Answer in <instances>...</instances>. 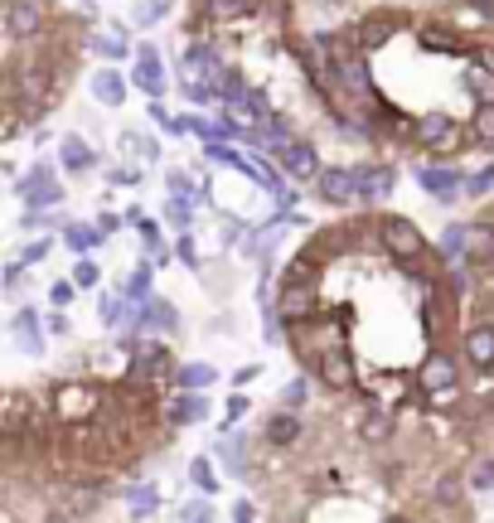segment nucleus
Returning a JSON list of instances; mask_svg holds the SVG:
<instances>
[{"instance_id": "1", "label": "nucleus", "mask_w": 494, "mask_h": 523, "mask_svg": "<svg viewBox=\"0 0 494 523\" xmlns=\"http://www.w3.org/2000/svg\"><path fill=\"white\" fill-rule=\"evenodd\" d=\"M34 402L30 392H0V441H20L34 431Z\"/></svg>"}, {"instance_id": "2", "label": "nucleus", "mask_w": 494, "mask_h": 523, "mask_svg": "<svg viewBox=\"0 0 494 523\" xmlns=\"http://www.w3.org/2000/svg\"><path fill=\"white\" fill-rule=\"evenodd\" d=\"M378 237H383V247H388L398 262H417L421 252H427V243H421V233H417V223H407V218H383V223H378Z\"/></svg>"}, {"instance_id": "3", "label": "nucleus", "mask_w": 494, "mask_h": 523, "mask_svg": "<svg viewBox=\"0 0 494 523\" xmlns=\"http://www.w3.org/2000/svg\"><path fill=\"white\" fill-rule=\"evenodd\" d=\"M15 194H20V199H24V204H30V208H53V204H63V189H59V175H53V169H49V165H34V169H30V175H24V179H20V185H15Z\"/></svg>"}, {"instance_id": "4", "label": "nucleus", "mask_w": 494, "mask_h": 523, "mask_svg": "<svg viewBox=\"0 0 494 523\" xmlns=\"http://www.w3.org/2000/svg\"><path fill=\"white\" fill-rule=\"evenodd\" d=\"M0 24H5V39H34L39 30H44V5L39 0H5V15H0Z\"/></svg>"}, {"instance_id": "5", "label": "nucleus", "mask_w": 494, "mask_h": 523, "mask_svg": "<svg viewBox=\"0 0 494 523\" xmlns=\"http://www.w3.org/2000/svg\"><path fill=\"white\" fill-rule=\"evenodd\" d=\"M412 136H417V146H427V150H436V155H446V150L460 140L456 121H450L446 111H427V117H417Z\"/></svg>"}, {"instance_id": "6", "label": "nucleus", "mask_w": 494, "mask_h": 523, "mask_svg": "<svg viewBox=\"0 0 494 523\" xmlns=\"http://www.w3.org/2000/svg\"><path fill=\"white\" fill-rule=\"evenodd\" d=\"M315 369H320V378H324V383H330L334 392L354 388V363H349V354H344V344H330V349H320Z\"/></svg>"}, {"instance_id": "7", "label": "nucleus", "mask_w": 494, "mask_h": 523, "mask_svg": "<svg viewBox=\"0 0 494 523\" xmlns=\"http://www.w3.org/2000/svg\"><path fill=\"white\" fill-rule=\"evenodd\" d=\"M417 179L427 185L431 199H441V204H450V199L460 194V185H465L456 165H421V169H417Z\"/></svg>"}, {"instance_id": "8", "label": "nucleus", "mask_w": 494, "mask_h": 523, "mask_svg": "<svg viewBox=\"0 0 494 523\" xmlns=\"http://www.w3.org/2000/svg\"><path fill=\"white\" fill-rule=\"evenodd\" d=\"M417 383L427 388V392H446L450 383H456V359H450L446 349H431L427 363L417 369Z\"/></svg>"}, {"instance_id": "9", "label": "nucleus", "mask_w": 494, "mask_h": 523, "mask_svg": "<svg viewBox=\"0 0 494 523\" xmlns=\"http://www.w3.org/2000/svg\"><path fill=\"white\" fill-rule=\"evenodd\" d=\"M388 189H392V165H359V169H354V194H359V204L383 199Z\"/></svg>"}, {"instance_id": "10", "label": "nucleus", "mask_w": 494, "mask_h": 523, "mask_svg": "<svg viewBox=\"0 0 494 523\" xmlns=\"http://www.w3.org/2000/svg\"><path fill=\"white\" fill-rule=\"evenodd\" d=\"M320 199L324 204H354V169H320Z\"/></svg>"}, {"instance_id": "11", "label": "nucleus", "mask_w": 494, "mask_h": 523, "mask_svg": "<svg viewBox=\"0 0 494 523\" xmlns=\"http://www.w3.org/2000/svg\"><path fill=\"white\" fill-rule=\"evenodd\" d=\"M281 165H286L295 179H320V155H315V146H305V140H286Z\"/></svg>"}, {"instance_id": "12", "label": "nucleus", "mask_w": 494, "mask_h": 523, "mask_svg": "<svg viewBox=\"0 0 494 523\" xmlns=\"http://www.w3.org/2000/svg\"><path fill=\"white\" fill-rule=\"evenodd\" d=\"M136 88L146 97H165V73H160V53H155L150 44L136 53Z\"/></svg>"}, {"instance_id": "13", "label": "nucleus", "mask_w": 494, "mask_h": 523, "mask_svg": "<svg viewBox=\"0 0 494 523\" xmlns=\"http://www.w3.org/2000/svg\"><path fill=\"white\" fill-rule=\"evenodd\" d=\"M218 68H223V63H218V53L208 49V44H189L185 53H179V73H185V78H204V82H208Z\"/></svg>"}, {"instance_id": "14", "label": "nucleus", "mask_w": 494, "mask_h": 523, "mask_svg": "<svg viewBox=\"0 0 494 523\" xmlns=\"http://www.w3.org/2000/svg\"><path fill=\"white\" fill-rule=\"evenodd\" d=\"M10 334H15V344L24 349V354H44V330H39V315H34V310H15Z\"/></svg>"}, {"instance_id": "15", "label": "nucleus", "mask_w": 494, "mask_h": 523, "mask_svg": "<svg viewBox=\"0 0 494 523\" xmlns=\"http://www.w3.org/2000/svg\"><path fill=\"white\" fill-rule=\"evenodd\" d=\"M59 160H63V169H68V175H82V169H92V165H97V150H92L82 136H63Z\"/></svg>"}, {"instance_id": "16", "label": "nucleus", "mask_w": 494, "mask_h": 523, "mask_svg": "<svg viewBox=\"0 0 494 523\" xmlns=\"http://www.w3.org/2000/svg\"><path fill=\"white\" fill-rule=\"evenodd\" d=\"M465 359H470L475 369H494V330L489 324H479V330L465 334Z\"/></svg>"}, {"instance_id": "17", "label": "nucleus", "mask_w": 494, "mask_h": 523, "mask_svg": "<svg viewBox=\"0 0 494 523\" xmlns=\"http://www.w3.org/2000/svg\"><path fill=\"white\" fill-rule=\"evenodd\" d=\"M92 97L107 107H121L126 102V78L117 73V68H102V73H92Z\"/></svg>"}, {"instance_id": "18", "label": "nucleus", "mask_w": 494, "mask_h": 523, "mask_svg": "<svg viewBox=\"0 0 494 523\" xmlns=\"http://www.w3.org/2000/svg\"><path fill=\"white\" fill-rule=\"evenodd\" d=\"M392 30H398V15H373V20H363L359 24V49H378V44H388Z\"/></svg>"}, {"instance_id": "19", "label": "nucleus", "mask_w": 494, "mask_h": 523, "mask_svg": "<svg viewBox=\"0 0 494 523\" xmlns=\"http://www.w3.org/2000/svg\"><path fill=\"white\" fill-rule=\"evenodd\" d=\"M175 383L185 388V392H204L208 383H218V373L208 369V363H179V369H175Z\"/></svg>"}, {"instance_id": "20", "label": "nucleus", "mask_w": 494, "mask_h": 523, "mask_svg": "<svg viewBox=\"0 0 494 523\" xmlns=\"http://www.w3.org/2000/svg\"><path fill=\"white\" fill-rule=\"evenodd\" d=\"M53 402H59V417H68V421L92 412V392L88 388H59V398H53Z\"/></svg>"}, {"instance_id": "21", "label": "nucleus", "mask_w": 494, "mask_h": 523, "mask_svg": "<svg viewBox=\"0 0 494 523\" xmlns=\"http://www.w3.org/2000/svg\"><path fill=\"white\" fill-rule=\"evenodd\" d=\"M208 417V402L199 398V392H189V398H179L175 407H170V421L175 427H194V421H204Z\"/></svg>"}, {"instance_id": "22", "label": "nucleus", "mask_w": 494, "mask_h": 523, "mask_svg": "<svg viewBox=\"0 0 494 523\" xmlns=\"http://www.w3.org/2000/svg\"><path fill=\"white\" fill-rule=\"evenodd\" d=\"M295 436H301V421L291 417V407H286V412H276L272 421H266V441H272V446H291Z\"/></svg>"}, {"instance_id": "23", "label": "nucleus", "mask_w": 494, "mask_h": 523, "mask_svg": "<svg viewBox=\"0 0 494 523\" xmlns=\"http://www.w3.org/2000/svg\"><path fill=\"white\" fill-rule=\"evenodd\" d=\"M465 257L470 262H489L494 257V233L485 223H470V237H465Z\"/></svg>"}, {"instance_id": "24", "label": "nucleus", "mask_w": 494, "mask_h": 523, "mask_svg": "<svg viewBox=\"0 0 494 523\" xmlns=\"http://www.w3.org/2000/svg\"><path fill=\"white\" fill-rule=\"evenodd\" d=\"M208 20H237V15H252L257 0H204Z\"/></svg>"}, {"instance_id": "25", "label": "nucleus", "mask_w": 494, "mask_h": 523, "mask_svg": "<svg viewBox=\"0 0 494 523\" xmlns=\"http://www.w3.org/2000/svg\"><path fill=\"white\" fill-rule=\"evenodd\" d=\"M63 243L73 247V252H92L97 243H102V233H97V223L88 228V223H68L63 228Z\"/></svg>"}, {"instance_id": "26", "label": "nucleus", "mask_w": 494, "mask_h": 523, "mask_svg": "<svg viewBox=\"0 0 494 523\" xmlns=\"http://www.w3.org/2000/svg\"><path fill=\"white\" fill-rule=\"evenodd\" d=\"M131 305L136 301H126V291H117V295H102L97 315H102V324H121V320H131Z\"/></svg>"}, {"instance_id": "27", "label": "nucleus", "mask_w": 494, "mask_h": 523, "mask_svg": "<svg viewBox=\"0 0 494 523\" xmlns=\"http://www.w3.org/2000/svg\"><path fill=\"white\" fill-rule=\"evenodd\" d=\"M150 276H155V266H150V262H140L136 272H131V276L121 281L126 301H146V295H150Z\"/></svg>"}, {"instance_id": "28", "label": "nucleus", "mask_w": 494, "mask_h": 523, "mask_svg": "<svg viewBox=\"0 0 494 523\" xmlns=\"http://www.w3.org/2000/svg\"><path fill=\"white\" fill-rule=\"evenodd\" d=\"M465 237H470V223H450V228L441 233V257H465Z\"/></svg>"}, {"instance_id": "29", "label": "nucleus", "mask_w": 494, "mask_h": 523, "mask_svg": "<svg viewBox=\"0 0 494 523\" xmlns=\"http://www.w3.org/2000/svg\"><path fill=\"white\" fill-rule=\"evenodd\" d=\"M121 150L131 155V160H155V155H160V146H155V140H146L140 131H121Z\"/></svg>"}, {"instance_id": "30", "label": "nucleus", "mask_w": 494, "mask_h": 523, "mask_svg": "<svg viewBox=\"0 0 494 523\" xmlns=\"http://www.w3.org/2000/svg\"><path fill=\"white\" fill-rule=\"evenodd\" d=\"M126 499H131V514L140 518V514H155V504H160V494H155V485H146V489H126Z\"/></svg>"}, {"instance_id": "31", "label": "nucleus", "mask_w": 494, "mask_h": 523, "mask_svg": "<svg viewBox=\"0 0 494 523\" xmlns=\"http://www.w3.org/2000/svg\"><path fill=\"white\" fill-rule=\"evenodd\" d=\"M165 185H170V199H179V204L194 199V179L185 175V169H170V175H165Z\"/></svg>"}, {"instance_id": "32", "label": "nucleus", "mask_w": 494, "mask_h": 523, "mask_svg": "<svg viewBox=\"0 0 494 523\" xmlns=\"http://www.w3.org/2000/svg\"><path fill=\"white\" fill-rule=\"evenodd\" d=\"M97 281H102V266H97L88 252H82L78 266H73V286H97Z\"/></svg>"}, {"instance_id": "33", "label": "nucleus", "mask_w": 494, "mask_h": 523, "mask_svg": "<svg viewBox=\"0 0 494 523\" xmlns=\"http://www.w3.org/2000/svg\"><path fill=\"white\" fill-rule=\"evenodd\" d=\"M475 136L485 140V146H494V102H479V111H475Z\"/></svg>"}, {"instance_id": "34", "label": "nucleus", "mask_w": 494, "mask_h": 523, "mask_svg": "<svg viewBox=\"0 0 494 523\" xmlns=\"http://www.w3.org/2000/svg\"><path fill=\"white\" fill-rule=\"evenodd\" d=\"M204 155H208V160H223V165H237V169H252V165L243 160V155H237V150H228L223 140H208V146H204Z\"/></svg>"}, {"instance_id": "35", "label": "nucleus", "mask_w": 494, "mask_h": 523, "mask_svg": "<svg viewBox=\"0 0 494 523\" xmlns=\"http://www.w3.org/2000/svg\"><path fill=\"white\" fill-rule=\"evenodd\" d=\"M489 189H494V165H485L479 175H470V179H465V194H470V199H485Z\"/></svg>"}, {"instance_id": "36", "label": "nucleus", "mask_w": 494, "mask_h": 523, "mask_svg": "<svg viewBox=\"0 0 494 523\" xmlns=\"http://www.w3.org/2000/svg\"><path fill=\"white\" fill-rule=\"evenodd\" d=\"M92 49L102 53V59H126V39H121V34H97Z\"/></svg>"}, {"instance_id": "37", "label": "nucleus", "mask_w": 494, "mask_h": 523, "mask_svg": "<svg viewBox=\"0 0 494 523\" xmlns=\"http://www.w3.org/2000/svg\"><path fill=\"white\" fill-rule=\"evenodd\" d=\"M363 436H369V441H388V436H392V421H388L383 412H373L369 427H363Z\"/></svg>"}, {"instance_id": "38", "label": "nucleus", "mask_w": 494, "mask_h": 523, "mask_svg": "<svg viewBox=\"0 0 494 523\" xmlns=\"http://www.w3.org/2000/svg\"><path fill=\"white\" fill-rule=\"evenodd\" d=\"M421 44L427 49H460V39H450L446 30H421Z\"/></svg>"}, {"instance_id": "39", "label": "nucleus", "mask_w": 494, "mask_h": 523, "mask_svg": "<svg viewBox=\"0 0 494 523\" xmlns=\"http://www.w3.org/2000/svg\"><path fill=\"white\" fill-rule=\"evenodd\" d=\"M160 15H165V5H160V0H140V5H136V24H155Z\"/></svg>"}, {"instance_id": "40", "label": "nucleus", "mask_w": 494, "mask_h": 523, "mask_svg": "<svg viewBox=\"0 0 494 523\" xmlns=\"http://www.w3.org/2000/svg\"><path fill=\"white\" fill-rule=\"evenodd\" d=\"M165 218L175 223L179 233H189V204H179V199H170V208H165Z\"/></svg>"}, {"instance_id": "41", "label": "nucleus", "mask_w": 494, "mask_h": 523, "mask_svg": "<svg viewBox=\"0 0 494 523\" xmlns=\"http://www.w3.org/2000/svg\"><path fill=\"white\" fill-rule=\"evenodd\" d=\"M73 291H78L73 281H53V286H49V301H53V305H73Z\"/></svg>"}, {"instance_id": "42", "label": "nucleus", "mask_w": 494, "mask_h": 523, "mask_svg": "<svg viewBox=\"0 0 494 523\" xmlns=\"http://www.w3.org/2000/svg\"><path fill=\"white\" fill-rule=\"evenodd\" d=\"M175 257L179 262H185V266H199V247H194V237L185 233V237H179V247H175Z\"/></svg>"}, {"instance_id": "43", "label": "nucleus", "mask_w": 494, "mask_h": 523, "mask_svg": "<svg viewBox=\"0 0 494 523\" xmlns=\"http://www.w3.org/2000/svg\"><path fill=\"white\" fill-rule=\"evenodd\" d=\"M136 228H140V243H146V252H160V228H155V223L140 218Z\"/></svg>"}, {"instance_id": "44", "label": "nucleus", "mask_w": 494, "mask_h": 523, "mask_svg": "<svg viewBox=\"0 0 494 523\" xmlns=\"http://www.w3.org/2000/svg\"><path fill=\"white\" fill-rule=\"evenodd\" d=\"M189 475H194V485H199V489H214V470H208V460H194Z\"/></svg>"}, {"instance_id": "45", "label": "nucleus", "mask_w": 494, "mask_h": 523, "mask_svg": "<svg viewBox=\"0 0 494 523\" xmlns=\"http://www.w3.org/2000/svg\"><path fill=\"white\" fill-rule=\"evenodd\" d=\"M20 281H24V257L5 262V272H0V286H20Z\"/></svg>"}, {"instance_id": "46", "label": "nucleus", "mask_w": 494, "mask_h": 523, "mask_svg": "<svg viewBox=\"0 0 494 523\" xmlns=\"http://www.w3.org/2000/svg\"><path fill=\"white\" fill-rule=\"evenodd\" d=\"M305 392H310V388L301 383V378H295V383H286V392H281V402H286V407H301V402H305Z\"/></svg>"}, {"instance_id": "47", "label": "nucleus", "mask_w": 494, "mask_h": 523, "mask_svg": "<svg viewBox=\"0 0 494 523\" xmlns=\"http://www.w3.org/2000/svg\"><path fill=\"white\" fill-rule=\"evenodd\" d=\"M49 257V243H30V247H24V266H30V262H44Z\"/></svg>"}, {"instance_id": "48", "label": "nucleus", "mask_w": 494, "mask_h": 523, "mask_svg": "<svg viewBox=\"0 0 494 523\" xmlns=\"http://www.w3.org/2000/svg\"><path fill=\"white\" fill-rule=\"evenodd\" d=\"M117 228H121V218H117V214H102V218H97V233H102V237H111Z\"/></svg>"}, {"instance_id": "49", "label": "nucleus", "mask_w": 494, "mask_h": 523, "mask_svg": "<svg viewBox=\"0 0 494 523\" xmlns=\"http://www.w3.org/2000/svg\"><path fill=\"white\" fill-rule=\"evenodd\" d=\"M494 485V465H479L475 470V489H489Z\"/></svg>"}, {"instance_id": "50", "label": "nucleus", "mask_w": 494, "mask_h": 523, "mask_svg": "<svg viewBox=\"0 0 494 523\" xmlns=\"http://www.w3.org/2000/svg\"><path fill=\"white\" fill-rule=\"evenodd\" d=\"M243 412H247V402H243V398H233V402H228V421H223V427H233V421L243 417Z\"/></svg>"}, {"instance_id": "51", "label": "nucleus", "mask_w": 494, "mask_h": 523, "mask_svg": "<svg viewBox=\"0 0 494 523\" xmlns=\"http://www.w3.org/2000/svg\"><path fill=\"white\" fill-rule=\"evenodd\" d=\"M208 514H214L208 504H185V518H208Z\"/></svg>"}, {"instance_id": "52", "label": "nucleus", "mask_w": 494, "mask_h": 523, "mask_svg": "<svg viewBox=\"0 0 494 523\" xmlns=\"http://www.w3.org/2000/svg\"><path fill=\"white\" fill-rule=\"evenodd\" d=\"M49 334H68V320L63 315H49Z\"/></svg>"}, {"instance_id": "53", "label": "nucleus", "mask_w": 494, "mask_h": 523, "mask_svg": "<svg viewBox=\"0 0 494 523\" xmlns=\"http://www.w3.org/2000/svg\"><path fill=\"white\" fill-rule=\"evenodd\" d=\"M470 5L479 10V15H494V0H470Z\"/></svg>"}]
</instances>
